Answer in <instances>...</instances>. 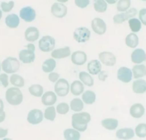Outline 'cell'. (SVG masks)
<instances>
[{
  "mask_svg": "<svg viewBox=\"0 0 146 140\" xmlns=\"http://www.w3.org/2000/svg\"><path fill=\"white\" fill-rule=\"evenodd\" d=\"M39 37H40V31L35 27H29L25 32V38L28 42H35L39 39Z\"/></svg>",
  "mask_w": 146,
  "mask_h": 140,
  "instance_id": "obj_16",
  "label": "cell"
},
{
  "mask_svg": "<svg viewBox=\"0 0 146 140\" xmlns=\"http://www.w3.org/2000/svg\"><path fill=\"white\" fill-rule=\"evenodd\" d=\"M8 134L7 129H4L0 127V139H3Z\"/></svg>",
  "mask_w": 146,
  "mask_h": 140,
  "instance_id": "obj_48",
  "label": "cell"
},
{
  "mask_svg": "<svg viewBox=\"0 0 146 140\" xmlns=\"http://www.w3.org/2000/svg\"><path fill=\"white\" fill-rule=\"evenodd\" d=\"M0 82L5 88H7L9 86V77L6 73L0 74Z\"/></svg>",
  "mask_w": 146,
  "mask_h": 140,
  "instance_id": "obj_44",
  "label": "cell"
},
{
  "mask_svg": "<svg viewBox=\"0 0 146 140\" xmlns=\"http://www.w3.org/2000/svg\"><path fill=\"white\" fill-rule=\"evenodd\" d=\"M55 40L50 35L43 36L39 41V48L44 53H48L54 50L55 47Z\"/></svg>",
  "mask_w": 146,
  "mask_h": 140,
  "instance_id": "obj_5",
  "label": "cell"
},
{
  "mask_svg": "<svg viewBox=\"0 0 146 140\" xmlns=\"http://www.w3.org/2000/svg\"><path fill=\"white\" fill-rule=\"evenodd\" d=\"M131 5L130 0H118L117 2V10L118 12H123L130 9Z\"/></svg>",
  "mask_w": 146,
  "mask_h": 140,
  "instance_id": "obj_39",
  "label": "cell"
},
{
  "mask_svg": "<svg viewBox=\"0 0 146 140\" xmlns=\"http://www.w3.org/2000/svg\"><path fill=\"white\" fill-rule=\"evenodd\" d=\"M135 133L136 136L139 138H145L146 137V124L141 123L139 124L135 129Z\"/></svg>",
  "mask_w": 146,
  "mask_h": 140,
  "instance_id": "obj_40",
  "label": "cell"
},
{
  "mask_svg": "<svg viewBox=\"0 0 146 140\" xmlns=\"http://www.w3.org/2000/svg\"><path fill=\"white\" fill-rule=\"evenodd\" d=\"M2 17V10L0 9V20H1Z\"/></svg>",
  "mask_w": 146,
  "mask_h": 140,
  "instance_id": "obj_54",
  "label": "cell"
},
{
  "mask_svg": "<svg viewBox=\"0 0 146 140\" xmlns=\"http://www.w3.org/2000/svg\"><path fill=\"white\" fill-rule=\"evenodd\" d=\"M58 2H60V3H66L69 1V0H57Z\"/></svg>",
  "mask_w": 146,
  "mask_h": 140,
  "instance_id": "obj_53",
  "label": "cell"
},
{
  "mask_svg": "<svg viewBox=\"0 0 146 140\" xmlns=\"http://www.w3.org/2000/svg\"><path fill=\"white\" fill-rule=\"evenodd\" d=\"M19 17L26 22H32L36 18V12L32 7H25L19 11Z\"/></svg>",
  "mask_w": 146,
  "mask_h": 140,
  "instance_id": "obj_9",
  "label": "cell"
},
{
  "mask_svg": "<svg viewBox=\"0 0 146 140\" xmlns=\"http://www.w3.org/2000/svg\"><path fill=\"white\" fill-rule=\"evenodd\" d=\"M115 136L119 139H131L134 137L135 131L132 128L120 129L116 131Z\"/></svg>",
  "mask_w": 146,
  "mask_h": 140,
  "instance_id": "obj_19",
  "label": "cell"
},
{
  "mask_svg": "<svg viewBox=\"0 0 146 140\" xmlns=\"http://www.w3.org/2000/svg\"><path fill=\"white\" fill-rule=\"evenodd\" d=\"M99 60L102 64L106 66L112 67L116 64V56L111 52L103 51L99 54Z\"/></svg>",
  "mask_w": 146,
  "mask_h": 140,
  "instance_id": "obj_8",
  "label": "cell"
},
{
  "mask_svg": "<svg viewBox=\"0 0 146 140\" xmlns=\"http://www.w3.org/2000/svg\"><path fill=\"white\" fill-rule=\"evenodd\" d=\"M10 83L15 87L22 88L25 86V79L18 74H12L10 77Z\"/></svg>",
  "mask_w": 146,
  "mask_h": 140,
  "instance_id": "obj_35",
  "label": "cell"
},
{
  "mask_svg": "<svg viewBox=\"0 0 146 140\" xmlns=\"http://www.w3.org/2000/svg\"><path fill=\"white\" fill-rule=\"evenodd\" d=\"M57 94L55 92L53 91H47L42 96V103L43 105L47 106H53L57 101Z\"/></svg>",
  "mask_w": 146,
  "mask_h": 140,
  "instance_id": "obj_18",
  "label": "cell"
},
{
  "mask_svg": "<svg viewBox=\"0 0 146 140\" xmlns=\"http://www.w3.org/2000/svg\"><path fill=\"white\" fill-rule=\"evenodd\" d=\"M133 76L135 79H138L146 76V66L143 64H136L132 69Z\"/></svg>",
  "mask_w": 146,
  "mask_h": 140,
  "instance_id": "obj_26",
  "label": "cell"
},
{
  "mask_svg": "<svg viewBox=\"0 0 146 140\" xmlns=\"http://www.w3.org/2000/svg\"><path fill=\"white\" fill-rule=\"evenodd\" d=\"M29 92L32 96L35 97H41L43 95L44 89L40 84H34L29 86Z\"/></svg>",
  "mask_w": 146,
  "mask_h": 140,
  "instance_id": "obj_34",
  "label": "cell"
},
{
  "mask_svg": "<svg viewBox=\"0 0 146 140\" xmlns=\"http://www.w3.org/2000/svg\"><path fill=\"white\" fill-rule=\"evenodd\" d=\"M70 106L67 104V103H60L56 107V111L59 114H62V115H64V114H67L70 111Z\"/></svg>",
  "mask_w": 146,
  "mask_h": 140,
  "instance_id": "obj_41",
  "label": "cell"
},
{
  "mask_svg": "<svg viewBox=\"0 0 146 140\" xmlns=\"http://www.w3.org/2000/svg\"><path fill=\"white\" fill-rule=\"evenodd\" d=\"M25 48L28 49V50H32V51H34V52L35 51V45L32 43H29V44H28V45H25Z\"/></svg>",
  "mask_w": 146,
  "mask_h": 140,
  "instance_id": "obj_50",
  "label": "cell"
},
{
  "mask_svg": "<svg viewBox=\"0 0 146 140\" xmlns=\"http://www.w3.org/2000/svg\"><path fill=\"white\" fill-rule=\"evenodd\" d=\"M1 66L2 70L5 73L7 74H12L17 73L19 70L20 63L16 58L8 57L2 61Z\"/></svg>",
  "mask_w": 146,
  "mask_h": 140,
  "instance_id": "obj_3",
  "label": "cell"
},
{
  "mask_svg": "<svg viewBox=\"0 0 146 140\" xmlns=\"http://www.w3.org/2000/svg\"><path fill=\"white\" fill-rule=\"evenodd\" d=\"M64 139L66 140H79L80 139V133L75 129H67L63 133Z\"/></svg>",
  "mask_w": 146,
  "mask_h": 140,
  "instance_id": "obj_27",
  "label": "cell"
},
{
  "mask_svg": "<svg viewBox=\"0 0 146 140\" xmlns=\"http://www.w3.org/2000/svg\"><path fill=\"white\" fill-rule=\"evenodd\" d=\"M1 69H2V66H1V63H0V71H1Z\"/></svg>",
  "mask_w": 146,
  "mask_h": 140,
  "instance_id": "obj_55",
  "label": "cell"
},
{
  "mask_svg": "<svg viewBox=\"0 0 146 140\" xmlns=\"http://www.w3.org/2000/svg\"><path fill=\"white\" fill-rule=\"evenodd\" d=\"M117 78L119 80L123 83H128L132 80L133 72L129 68L123 66L117 70Z\"/></svg>",
  "mask_w": 146,
  "mask_h": 140,
  "instance_id": "obj_13",
  "label": "cell"
},
{
  "mask_svg": "<svg viewBox=\"0 0 146 140\" xmlns=\"http://www.w3.org/2000/svg\"><path fill=\"white\" fill-rule=\"evenodd\" d=\"M93 7L97 12L104 13L108 9V3L105 0H93Z\"/></svg>",
  "mask_w": 146,
  "mask_h": 140,
  "instance_id": "obj_33",
  "label": "cell"
},
{
  "mask_svg": "<svg viewBox=\"0 0 146 140\" xmlns=\"http://www.w3.org/2000/svg\"><path fill=\"white\" fill-rule=\"evenodd\" d=\"M79 78L80 81L82 82L83 84L91 87L94 85V79L92 77L91 74L87 72L82 71L79 73Z\"/></svg>",
  "mask_w": 146,
  "mask_h": 140,
  "instance_id": "obj_31",
  "label": "cell"
},
{
  "mask_svg": "<svg viewBox=\"0 0 146 140\" xmlns=\"http://www.w3.org/2000/svg\"><path fill=\"white\" fill-rule=\"evenodd\" d=\"M88 60V56L87 54L83 51L78 50L75 51L72 54L71 60L73 64L76 66H82L85 64Z\"/></svg>",
  "mask_w": 146,
  "mask_h": 140,
  "instance_id": "obj_15",
  "label": "cell"
},
{
  "mask_svg": "<svg viewBox=\"0 0 146 140\" xmlns=\"http://www.w3.org/2000/svg\"><path fill=\"white\" fill-rule=\"evenodd\" d=\"M51 13L56 18H63L67 15V7L64 3L56 2L52 5Z\"/></svg>",
  "mask_w": 146,
  "mask_h": 140,
  "instance_id": "obj_12",
  "label": "cell"
},
{
  "mask_svg": "<svg viewBox=\"0 0 146 140\" xmlns=\"http://www.w3.org/2000/svg\"><path fill=\"white\" fill-rule=\"evenodd\" d=\"M20 22L19 17L16 14H10L5 18V24L8 27L11 29H15L17 27Z\"/></svg>",
  "mask_w": 146,
  "mask_h": 140,
  "instance_id": "obj_23",
  "label": "cell"
},
{
  "mask_svg": "<svg viewBox=\"0 0 146 140\" xmlns=\"http://www.w3.org/2000/svg\"><path fill=\"white\" fill-rule=\"evenodd\" d=\"M139 19L142 24L146 26V8L141 9L139 12Z\"/></svg>",
  "mask_w": 146,
  "mask_h": 140,
  "instance_id": "obj_45",
  "label": "cell"
},
{
  "mask_svg": "<svg viewBox=\"0 0 146 140\" xmlns=\"http://www.w3.org/2000/svg\"><path fill=\"white\" fill-rule=\"evenodd\" d=\"M7 103L12 106L20 105L23 101V94L18 87H12L7 89L5 93Z\"/></svg>",
  "mask_w": 146,
  "mask_h": 140,
  "instance_id": "obj_2",
  "label": "cell"
},
{
  "mask_svg": "<svg viewBox=\"0 0 146 140\" xmlns=\"http://www.w3.org/2000/svg\"><path fill=\"white\" fill-rule=\"evenodd\" d=\"M91 36V32L88 28L85 27H80L76 28L73 32V38L79 43L88 42Z\"/></svg>",
  "mask_w": 146,
  "mask_h": 140,
  "instance_id": "obj_4",
  "label": "cell"
},
{
  "mask_svg": "<svg viewBox=\"0 0 146 140\" xmlns=\"http://www.w3.org/2000/svg\"><path fill=\"white\" fill-rule=\"evenodd\" d=\"M0 109H4V103L1 98H0Z\"/></svg>",
  "mask_w": 146,
  "mask_h": 140,
  "instance_id": "obj_52",
  "label": "cell"
},
{
  "mask_svg": "<svg viewBox=\"0 0 146 140\" xmlns=\"http://www.w3.org/2000/svg\"><path fill=\"white\" fill-rule=\"evenodd\" d=\"M70 91V86L68 81L64 78H59L54 85V92L57 96L64 97Z\"/></svg>",
  "mask_w": 146,
  "mask_h": 140,
  "instance_id": "obj_6",
  "label": "cell"
},
{
  "mask_svg": "<svg viewBox=\"0 0 146 140\" xmlns=\"http://www.w3.org/2000/svg\"><path fill=\"white\" fill-rule=\"evenodd\" d=\"M70 109L75 112H80L84 108V102L80 98H74L71 101L70 105Z\"/></svg>",
  "mask_w": 146,
  "mask_h": 140,
  "instance_id": "obj_36",
  "label": "cell"
},
{
  "mask_svg": "<svg viewBox=\"0 0 146 140\" xmlns=\"http://www.w3.org/2000/svg\"><path fill=\"white\" fill-rule=\"evenodd\" d=\"M88 70L90 74L98 75L102 70L101 62L96 59L90 60L88 64Z\"/></svg>",
  "mask_w": 146,
  "mask_h": 140,
  "instance_id": "obj_22",
  "label": "cell"
},
{
  "mask_svg": "<svg viewBox=\"0 0 146 140\" xmlns=\"http://www.w3.org/2000/svg\"><path fill=\"white\" fill-rule=\"evenodd\" d=\"M91 116L88 112H77L72 116V126L79 131H85L90 122Z\"/></svg>",
  "mask_w": 146,
  "mask_h": 140,
  "instance_id": "obj_1",
  "label": "cell"
},
{
  "mask_svg": "<svg viewBox=\"0 0 146 140\" xmlns=\"http://www.w3.org/2000/svg\"><path fill=\"white\" fill-rule=\"evenodd\" d=\"M128 25L131 31L134 33L138 32L141 29L142 23L140 19H137V18H130L128 20Z\"/></svg>",
  "mask_w": 146,
  "mask_h": 140,
  "instance_id": "obj_37",
  "label": "cell"
},
{
  "mask_svg": "<svg viewBox=\"0 0 146 140\" xmlns=\"http://www.w3.org/2000/svg\"><path fill=\"white\" fill-rule=\"evenodd\" d=\"M0 6H1V9L4 12H9L15 7V2L14 1H9V2H2Z\"/></svg>",
  "mask_w": 146,
  "mask_h": 140,
  "instance_id": "obj_42",
  "label": "cell"
},
{
  "mask_svg": "<svg viewBox=\"0 0 146 140\" xmlns=\"http://www.w3.org/2000/svg\"><path fill=\"white\" fill-rule=\"evenodd\" d=\"M6 118V114L4 111V109H0V123L3 122Z\"/></svg>",
  "mask_w": 146,
  "mask_h": 140,
  "instance_id": "obj_49",
  "label": "cell"
},
{
  "mask_svg": "<svg viewBox=\"0 0 146 140\" xmlns=\"http://www.w3.org/2000/svg\"><path fill=\"white\" fill-rule=\"evenodd\" d=\"M44 118V114L41 110L39 109H32L29 111L27 115V121L30 124H39L42 121Z\"/></svg>",
  "mask_w": 146,
  "mask_h": 140,
  "instance_id": "obj_11",
  "label": "cell"
},
{
  "mask_svg": "<svg viewBox=\"0 0 146 140\" xmlns=\"http://www.w3.org/2000/svg\"><path fill=\"white\" fill-rule=\"evenodd\" d=\"M118 120L113 118L105 119L101 121V124H102V127L106 129L110 130V131L116 129L118 127Z\"/></svg>",
  "mask_w": 146,
  "mask_h": 140,
  "instance_id": "obj_28",
  "label": "cell"
},
{
  "mask_svg": "<svg viewBox=\"0 0 146 140\" xmlns=\"http://www.w3.org/2000/svg\"><path fill=\"white\" fill-rule=\"evenodd\" d=\"M75 4L78 7L85 9L90 5V0H75Z\"/></svg>",
  "mask_w": 146,
  "mask_h": 140,
  "instance_id": "obj_43",
  "label": "cell"
},
{
  "mask_svg": "<svg viewBox=\"0 0 146 140\" xmlns=\"http://www.w3.org/2000/svg\"><path fill=\"white\" fill-rule=\"evenodd\" d=\"M118 0H105V2L109 5H114V4L117 3Z\"/></svg>",
  "mask_w": 146,
  "mask_h": 140,
  "instance_id": "obj_51",
  "label": "cell"
},
{
  "mask_svg": "<svg viewBox=\"0 0 146 140\" xmlns=\"http://www.w3.org/2000/svg\"><path fill=\"white\" fill-rule=\"evenodd\" d=\"M133 91L135 93L142 94L146 92V80L143 79L135 80L133 83Z\"/></svg>",
  "mask_w": 146,
  "mask_h": 140,
  "instance_id": "obj_25",
  "label": "cell"
},
{
  "mask_svg": "<svg viewBox=\"0 0 146 140\" xmlns=\"http://www.w3.org/2000/svg\"><path fill=\"white\" fill-rule=\"evenodd\" d=\"M44 119L50 121H53L56 118V108L53 106H49L44 111Z\"/></svg>",
  "mask_w": 146,
  "mask_h": 140,
  "instance_id": "obj_38",
  "label": "cell"
},
{
  "mask_svg": "<svg viewBox=\"0 0 146 140\" xmlns=\"http://www.w3.org/2000/svg\"><path fill=\"white\" fill-rule=\"evenodd\" d=\"M145 108L141 104H135L130 109V114L135 119H140L144 115Z\"/></svg>",
  "mask_w": 146,
  "mask_h": 140,
  "instance_id": "obj_21",
  "label": "cell"
},
{
  "mask_svg": "<svg viewBox=\"0 0 146 140\" xmlns=\"http://www.w3.org/2000/svg\"><path fill=\"white\" fill-rule=\"evenodd\" d=\"M56 68V61L54 58H49L44 60L43 63L42 68L43 72L47 73H50L52 72Z\"/></svg>",
  "mask_w": 146,
  "mask_h": 140,
  "instance_id": "obj_32",
  "label": "cell"
},
{
  "mask_svg": "<svg viewBox=\"0 0 146 140\" xmlns=\"http://www.w3.org/2000/svg\"><path fill=\"white\" fill-rule=\"evenodd\" d=\"M84 84L80 80H75L70 85V91L74 96H80L84 92Z\"/></svg>",
  "mask_w": 146,
  "mask_h": 140,
  "instance_id": "obj_24",
  "label": "cell"
},
{
  "mask_svg": "<svg viewBox=\"0 0 146 140\" xmlns=\"http://www.w3.org/2000/svg\"><path fill=\"white\" fill-rule=\"evenodd\" d=\"M131 60L133 63L140 64L146 60V53L141 48L135 49L131 53Z\"/></svg>",
  "mask_w": 146,
  "mask_h": 140,
  "instance_id": "obj_17",
  "label": "cell"
},
{
  "mask_svg": "<svg viewBox=\"0 0 146 140\" xmlns=\"http://www.w3.org/2000/svg\"><path fill=\"white\" fill-rule=\"evenodd\" d=\"M137 9L135 8H130L125 12L120 14H117L113 17V22L115 24H122L125 21L129 20L130 18H133L137 15Z\"/></svg>",
  "mask_w": 146,
  "mask_h": 140,
  "instance_id": "obj_7",
  "label": "cell"
},
{
  "mask_svg": "<svg viewBox=\"0 0 146 140\" xmlns=\"http://www.w3.org/2000/svg\"><path fill=\"white\" fill-rule=\"evenodd\" d=\"M59 78H60V74L58 73H55V72H51L48 76L49 80L52 83H56L59 80Z\"/></svg>",
  "mask_w": 146,
  "mask_h": 140,
  "instance_id": "obj_46",
  "label": "cell"
},
{
  "mask_svg": "<svg viewBox=\"0 0 146 140\" xmlns=\"http://www.w3.org/2000/svg\"><path fill=\"white\" fill-rule=\"evenodd\" d=\"M98 78L100 81H105V80L107 79V78L108 77V73L107 71L105 70H101L99 73H98Z\"/></svg>",
  "mask_w": 146,
  "mask_h": 140,
  "instance_id": "obj_47",
  "label": "cell"
},
{
  "mask_svg": "<svg viewBox=\"0 0 146 140\" xmlns=\"http://www.w3.org/2000/svg\"><path fill=\"white\" fill-rule=\"evenodd\" d=\"M126 45L130 48H135L139 44V38L134 32L128 34L125 40Z\"/></svg>",
  "mask_w": 146,
  "mask_h": 140,
  "instance_id": "obj_29",
  "label": "cell"
},
{
  "mask_svg": "<svg viewBox=\"0 0 146 140\" xmlns=\"http://www.w3.org/2000/svg\"><path fill=\"white\" fill-rule=\"evenodd\" d=\"M82 99L85 104L88 105H92L96 101V94L92 90H88L82 93Z\"/></svg>",
  "mask_w": 146,
  "mask_h": 140,
  "instance_id": "obj_30",
  "label": "cell"
},
{
  "mask_svg": "<svg viewBox=\"0 0 146 140\" xmlns=\"http://www.w3.org/2000/svg\"><path fill=\"white\" fill-rule=\"evenodd\" d=\"M19 59L22 63L25 64L33 63L35 60V52L27 48L22 50L19 53Z\"/></svg>",
  "mask_w": 146,
  "mask_h": 140,
  "instance_id": "obj_14",
  "label": "cell"
},
{
  "mask_svg": "<svg viewBox=\"0 0 146 140\" xmlns=\"http://www.w3.org/2000/svg\"><path fill=\"white\" fill-rule=\"evenodd\" d=\"M71 55V50L70 48L66 46L62 48L56 49L53 50L51 53V56L54 59H63L69 57Z\"/></svg>",
  "mask_w": 146,
  "mask_h": 140,
  "instance_id": "obj_20",
  "label": "cell"
},
{
  "mask_svg": "<svg viewBox=\"0 0 146 140\" xmlns=\"http://www.w3.org/2000/svg\"><path fill=\"white\" fill-rule=\"evenodd\" d=\"M141 1H143V2H146V0H141Z\"/></svg>",
  "mask_w": 146,
  "mask_h": 140,
  "instance_id": "obj_56",
  "label": "cell"
},
{
  "mask_svg": "<svg viewBox=\"0 0 146 140\" xmlns=\"http://www.w3.org/2000/svg\"><path fill=\"white\" fill-rule=\"evenodd\" d=\"M91 27L94 32L99 35H102L106 32L107 25L103 19L101 18H94L91 22Z\"/></svg>",
  "mask_w": 146,
  "mask_h": 140,
  "instance_id": "obj_10",
  "label": "cell"
}]
</instances>
